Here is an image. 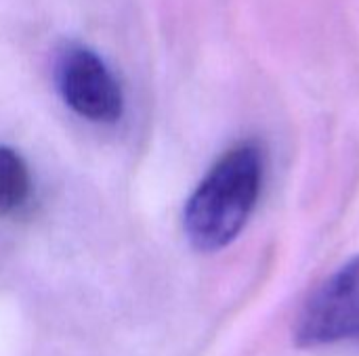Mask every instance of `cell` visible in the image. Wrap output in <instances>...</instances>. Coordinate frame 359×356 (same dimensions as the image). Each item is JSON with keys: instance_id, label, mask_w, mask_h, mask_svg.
<instances>
[{"instance_id": "6da1fadb", "label": "cell", "mask_w": 359, "mask_h": 356, "mask_svg": "<svg viewBox=\"0 0 359 356\" xmlns=\"http://www.w3.org/2000/svg\"><path fill=\"white\" fill-rule=\"evenodd\" d=\"M265 180V153L255 141L227 149L185 204L183 227L200 252L227 248L248 225Z\"/></svg>"}, {"instance_id": "7a4b0ae2", "label": "cell", "mask_w": 359, "mask_h": 356, "mask_svg": "<svg viewBox=\"0 0 359 356\" xmlns=\"http://www.w3.org/2000/svg\"><path fill=\"white\" fill-rule=\"evenodd\" d=\"M294 340L303 348L359 340V256L334 271L307 300Z\"/></svg>"}, {"instance_id": "3957f363", "label": "cell", "mask_w": 359, "mask_h": 356, "mask_svg": "<svg viewBox=\"0 0 359 356\" xmlns=\"http://www.w3.org/2000/svg\"><path fill=\"white\" fill-rule=\"evenodd\" d=\"M55 82L65 105L80 118L97 124H114L122 118V90L90 48L67 44L57 57Z\"/></svg>"}, {"instance_id": "277c9868", "label": "cell", "mask_w": 359, "mask_h": 356, "mask_svg": "<svg viewBox=\"0 0 359 356\" xmlns=\"http://www.w3.org/2000/svg\"><path fill=\"white\" fill-rule=\"evenodd\" d=\"M32 193V176L25 159L11 147H0V214H13Z\"/></svg>"}]
</instances>
